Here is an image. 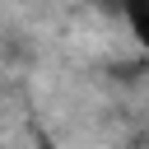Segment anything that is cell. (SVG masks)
<instances>
[{"label": "cell", "mask_w": 149, "mask_h": 149, "mask_svg": "<svg viewBox=\"0 0 149 149\" xmlns=\"http://www.w3.org/2000/svg\"><path fill=\"white\" fill-rule=\"evenodd\" d=\"M116 9H121V19H126L130 37L149 51V0H116Z\"/></svg>", "instance_id": "cell-1"}]
</instances>
